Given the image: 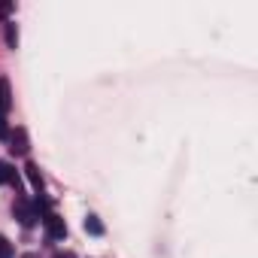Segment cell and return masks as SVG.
<instances>
[{"label":"cell","mask_w":258,"mask_h":258,"mask_svg":"<svg viewBox=\"0 0 258 258\" xmlns=\"http://www.w3.org/2000/svg\"><path fill=\"white\" fill-rule=\"evenodd\" d=\"M0 185H19V176H16V167L0 161Z\"/></svg>","instance_id":"obj_6"},{"label":"cell","mask_w":258,"mask_h":258,"mask_svg":"<svg viewBox=\"0 0 258 258\" xmlns=\"http://www.w3.org/2000/svg\"><path fill=\"white\" fill-rule=\"evenodd\" d=\"M43 228H46V237H49V240H64V237H67V225H64V219L55 216V213H46V216H43Z\"/></svg>","instance_id":"obj_2"},{"label":"cell","mask_w":258,"mask_h":258,"mask_svg":"<svg viewBox=\"0 0 258 258\" xmlns=\"http://www.w3.org/2000/svg\"><path fill=\"white\" fill-rule=\"evenodd\" d=\"M22 258H40V255H37V252H28V255H22Z\"/></svg>","instance_id":"obj_13"},{"label":"cell","mask_w":258,"mask_h":258,"mask_svg":"<svg viewBox=\"0 0 258 258\" xmlns=\"http://www.w3.org/2000/svg\"><path fill=\"white\" fill-rule=\"evenodd\" d=\"M85 231H88L91 237H100V234H103V222H100L97 216H85Z\"/></svg>","instance_id":"obj_7"},{"label":"cell","mask_w":258,"mask_h":258,"mask_svg":"<svg viewBox=\"0 0 258 258\" xmlns=\"http://www.w3.org/2000/svg\"><path fill=\"white\" fill-rule=\"evenodd\" d=\"M0 140H10V127H7V115L0 112Z\"/></svg>","instance_id":"obj_10"},{"label":"cell","mask_w":258,"mask_h":258,"mask_svg":"<svg viewBox=\"0 0 258 258\" xmlns=\"http://www.w3.org/2000/svg\"><path fill=\"white\" fill-rule=\"evenodd\" d=\"M55 258H76L73 252H55Z\"/></svg>","instance_id":"obj_12"},{"label":"cell","mask_w":258,"mask_h":258,"mask_svg":"<svg viewBox=\"0 0 258 258\" xmlns=\"http://www.w3.org/2000/svg\"><path fill=\"white\" fill-rule=\"evenodd\" d=\"M13 13V4H0V16H10Z\"/></svg>","instance_id":"obj_11"},{"label":"cell","mask_w":258,"mask_h":258,"mask_svg":"<svg viewBox=\"0 0 258 258\" xmlns=\"http://www.w3.org/2000/svg\"><path fill=\"white\" fill-rule=\"evenodd\" d=\"M13 213H16V219H19L25 228H34V225H37V219H40L37 207H34L28 198H16V207H13Z\"/></svg>","instance_id":"obj_1"},{"label":"cell","mask_w":258,"mask_h":258,"mask_svg":"<svg viewBox=\"0 0 258 258\" xmlns=\"http://www.w3.org/2000/svg\"><path fill=\"white\" fill-rule=\"evenodd\" d=\"M25 176H28V182L34 185V191H37V195H43V173H40V167H37L34 161H28V164H25Z\"/></svg>","instance_id":"obj_4"},{"label":"cell","mask_w":258,"mask_h":258,"mask_svg":"<svg viewBox=\"0 0 258 258\" xmlns=\"http://www.w3.org/2000/svg\"><path fill=\"white\" fill-rule=\"evenodd\" d=\"M28 149H31V140H28V131H25V127L10 131V152H13V155H28Z\"/></svg>","instance_id":"obj_3"},{"label":"cell","mask_w":258,"mask_h":258,"mask_svg":"<svg viewBox=\"0 0 258 258\" xmlns=\"http://www.w3.org/2000/svg\"><path fill=\"white\" fill-rule=\"evenodd\" d=\"M4 37H7V46H10V49L19 46V31H16V25H4Z\"/></svg>","instance_id":"obj_8"},{"label":"cell","mask_w":258,"mask_h":258,"mask_svg":"<svg viewBox=\"0 0 258 258\" xmlns=\"http://www.w3.org/2000/svg\"><path fill=\"white\" fill-rule=\"evenodd\" d=\"M16 255V249H13V243L4 237V234H0V258H13Z\"/></svg>","instance_id":"obj_9"},{"label":"cell","mask_w":258,"mask_h":258,"mask_svg":"<svg viewBox=\"0 0 258 258\" xmlns=\"http://www.w3.org/2000/svg\"><path fill=\"white\" fill-rule=\"evenodd\" d=\"M10 106H13V94H10V79H4L0 76V112H10Z\"/></svg>","instance_id":"obj_5"}]
</instances>
